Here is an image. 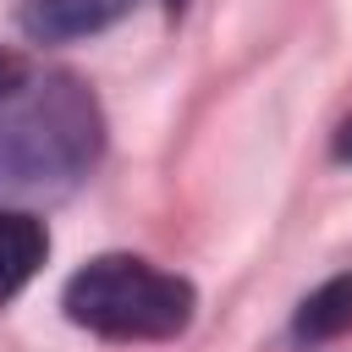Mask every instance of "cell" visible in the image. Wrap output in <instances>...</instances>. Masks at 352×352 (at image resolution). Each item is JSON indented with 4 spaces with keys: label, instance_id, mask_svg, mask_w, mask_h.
<instances>
[{
    "label": "cell",
    "instance_id": "1",
    "mask_svg": "<svg viewBox=\"0 0 352 352\" xmlns=\"http://www.w3.org/2000/svg\"><path fill=\"white\" fill-rule=\"evenodd\" d=\"M99 104L77 77L22 82L0 104V198L77 182L99 154Z\"/></svg>",
    "mask_w": 352,
    "mask_h": 352
},
{
    "label": "cell",
    "instance_id": "2",
    "mask_svg": "<svg viewBox=\"0 0 352 352\" xmlns=\"http://www.w3.org/2000/svg\"><path fill=\"white\" fill-rule=\"evenodd\" d=\"M66 319L104 341H170L192 319V286L148 258L104 253L66 280Z\"/></svg>",
    "mask_w": 352,
    "mask_h": 352
},
{
    "label": "cell",
    "instance_id": "3",
    "mask_svg": "<svg viewBox=\"0 0 352 352\" xmlns=\"http://www.w3.org/2000/svg\"><path fill=\"white\" fill-rule=\"evenodd\" d=\"M132 0H22V28L33 38H82L110 28Z\"/></svg>",
    "mask_w": 352,
    "mask_h": 352
},
{
    "label": "cell",
    "instance_id": "4",
    "mask_svg": "<svg viewBox=\"0 0 352 352\" xmlns=\"http://www.w3.org/2000/svg\"><path fill=\"white\" fill-rule=\"evenodd\" d=\"M44 253H50L44 226H38L28 209H0V302L16 297V292L38 275Z\"/></svg>",
    "mask_w": 352,
    "mask_h": 352
},
{
    "label": "cell",
    "instance_id": "5",
    "mask_svg": "<svg viewBox=\"0 0 352 352\" xmlns=\"http://www.w3.org/2000/svg\"><path fill=\"white\" fill-rule=\"evenodd\" d=\"M346 330H352V275H336V280H324L319 292L302 297L297 336L302 341H330V336H346Z\"/></svg>",
    "mask_w": 352,
    "mask_h": 352
},
{
    "label": "cell",
    "instance_id": "6",
    "mask_svg": "<svg viewBox=\"0 0 352 352\" xmlns=\"http://www.w3.org/2000/svg\"><path fill=\"white\" fill-rule=\"evenodd\" d=\"M16 88H22V60H16L11 50H0V104H6Z\"/></svg>",
    "mask_w": 352,
    "mask_h": 352
},
{
    "label": "cell",
    "instance_id": "7",
    "mask_svg": "<svg viewBox=\"0 0 352 352\" xmlns=\"http://www.w3.org/2000/svg\"><path fill=\"white\" fill-rule=\"evenodd\" d=\"M336 154H341V160H352V121L341 126V138H336Z\"/></svg>",
    "mask_w": 352,
    "mask_h": 352
},
{
    "label": "cell",
    "instance_id": "8",
    "mask_svg": "<svg viewBox=\"0 0 352 352\" xmlns=\"http://www.w3.org/2000/svg\"><path fill=\"white\" fill-rule=\"evenodd\" d=\"M165 6H170V11H182V6H187V0H165Z\"/></svg>",
    "mask_w": 352,
    "mask_h": 352
}]
</instances>
